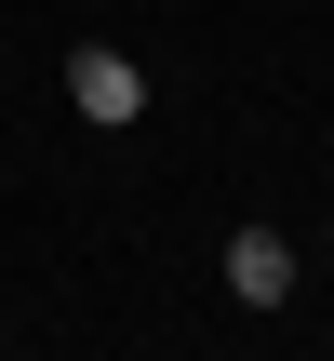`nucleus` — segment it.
<instances>
[{"label": "nucleus", "mask_w": 334, "mask_h": 361, "mask_svg": "<svg viewBox=\"0 0 334 361\" xmlns=\"http://www.w3.org/2000/svg\"><path fill=\"white\" fill-rule=\"evenodd\" d=\"M67 107H80V121H107V134H134V121H147V67H134V54H107V40H80V54H67Z\"/></svg>", "instance_id": "nucleus-1"}, {"label": "nucleus", "mask_w": 334, "mask_h": 361, "mask_svg": "<svg viewBox=\"0 0 334 361\" xmlns=\"http://www.w3.org/2000/svg\"><path fill=\"white\" fill-rule=\"evenodd\" d=\"M228 295H241V308H281V295H295V241H281V228H228Z\"/></svg>", "instance_id": "nucleus-2"}]
</instances>
